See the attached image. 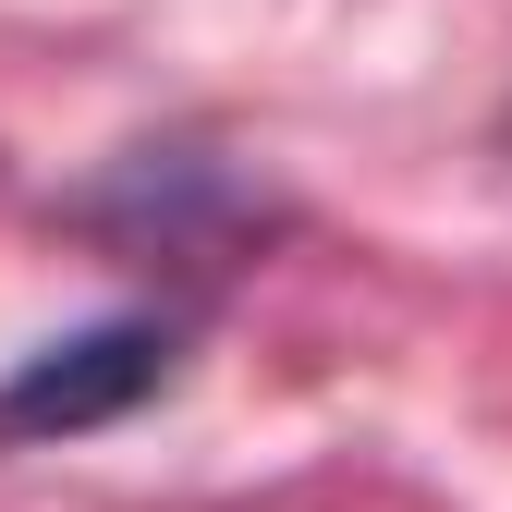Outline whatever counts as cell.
<instances>
[{
  "label": "cell",
  "instance_id": "1",
  "mask_svg": "<svg viewBox=\"0 0 512 512\" xmlns=\"http://www.w3.org/2000/svg\"><path fill=\"white\" fill-rule=\"evenodd\" d=\"M171 354H183L171 317H98V330H74V342H37L13 378H0V452L122 427V415L171 378Z\"/></svg>",
  "mask_w": 512,
  "mask_h": 512
},
{
  "label": "cell",
  "instance_id": "2",
  "mask_svg": "<svg viewBox=\"0 0 512 512\" xmlns=\"http://www.w3.org/2000/svg\"><path fill=\"white\" fill-rule=\"evenodd\" d=\"M74 220L86 232H110V244H220V232H244V183L220 171V159H196V147H135L98 196H74Z\"/></svg>",
  "mask_w": 512,
  "mask_h": 512
},
{
  "label": "cell",
  "instance_id": "3",
  "mask_svg": "<svg viewBox=\"0 0 512 512\" xmlns=\"http://www.w3.org/2000/svg\"><path fill=\"white\" fill-rule=\"evenodd\" d=\"M500 147H512V110H500Z\"/></svg>",
  "mask_w": 512,
  "mask_h": 512
}]
</instances>
